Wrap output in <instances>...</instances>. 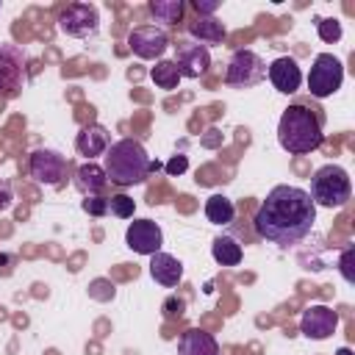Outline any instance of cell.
<instances>
[{
  "instance_id": "obj_1",
  "label": "cell",
  "mask_w": 355,
  "mask_h": 355,
  "mask_svg": "<svg viewBox=\"0 0 355 355\" xmlns=\"http://www.w3.org/2000/svg\"><path fill=\"white\" fill-rule=\"evenodd\" d=\"M316 222V205L300 186H275L255 211V233L280 250L300 244Z\"/></svg>"
},
{
  "instance_id": "obj_2",
  "label": "cell",
  "mask_w": 355,
  "mask_h": 355,
  "mask_svg": "<svg viewBox=\"0 0 355 355\" xmlns=\"http://www.w3.org/2000/svg\"><path fill=\"white\" fill-rule=\"evenodd\" d=\"M324 133H322V114L316 108H308L302 103L288 105L280 114L277 122V141L288 155H308L319 150Z\"/></svg>"
},
{
  "instance_id": "obj_3",
  "label": "cell",
  "mask_w": 355,
  "mask_h": 355,
  "mask_svg": "<svg viewBox=\"0 0 355 355\" xmlns=\"http://www.w3.org/2000/svg\"><path fill=\"white\" fill-rule=\"evenodd\" d=\"M105 178L116 186H136L150 172V155L136 139H119L105 150Z\"/></svg>"
},
{
  "instance_id": "obj_4",
  "label": "cell",
  "mask_w": 355,
  "mask_h": 355,
  "mask_svg": "<svg viewBox=\"0 0 355 355\" xmlns=\"http://www.w3.org/2000/svg\"><path fill=\"white\" fill-rule=\"evenodd\" d=\"M311 200L313 205H322V208H341L349 202L352 197V183H349V175L344 166L338 164H324L313 172L311 178Z\"/></svg>"
},
{
  "instance_id": "obj_5",
  "label": "cell",
  "mask_w": 355,
  "mask_h": 355,
  "mask_svg": "<svg viewBox=\"0 0 355 355\" xmlns=\"http://www.w3.org/2000/svg\"><path fill=\"white\" fill-rule=\"evenodd\" d=\"M344 83V64L333 55V53H319L311 64V72H308V92L311 97H330L341 89Z\"/></svg>"
},
{
  "instance_id": "obj_6",
  "label": "cell",
  "mask_w": 355,
  "mask_h": 355,
  "mask_svg": "<svg viewBox=\"0 0 355 355\" xmlns=\"http://www.w3.org/2000/svg\"><path fill=\"white\" fill-rule=\"evenodd\" d=\"M266 78V64L258 53L252 50H239L233 53L227 69H225V83L230 89H252Z\"/></svg>"
},
{
  "instance_id": "obj_7",
  "label": "cell",
  "mask_w": 355,
  "mask_h": 355,
  "mask_svg": "<svg viewBox=\"0 0 355 355\" xmlns=\"http://www.w3.org/2000/svg\"><path fill=\"white\" fill-rule=\"evenodd\" d=\"M58 28H61V33H67L72 39H86V36L97 33L100 14L92 3H69L58 17Z\"/></svg>"
},
{
  "instance_id": "obj_8",
  "label": "cell",
  "mask_w": 355,
  "mask_h": 355,
  "mask_svg": "<svg viewBox=\"0 0 355 355\" xmlns=\"http://www.w3.org/2000/svg\"><path fill=\"white\" fill-rule=\"evenodd\" d=\"M128 47L133 55H139L144 61H161V55L169 47V36H166V31H161L155 25H139L130 31Z\"/></svg>"
},
{
  "instance_id": "obj_9",
  "label": "cell",
  "mask_w": 355,
  "mask_h": 355,
  "mask_svg": "<svg viewBox=\"0 0 355 355\" xmlns=\"http://www.w3.org/2000/svg\"><path fill=\"white\" fill-rule=\"evenodd\" d=\"M125 244L139 255H155L164 244V233L153 219H133L125 230Z\"/></svg>"
},
{
  "instance_id": "obj_10",
  "label": "cell",
  "mask_w": 355,
  "mask_h": 355,
  "mask_svg": "<svg viewBox=\"0 0 355 355\" xmlns=\"http://www.w3.org/2000/svg\"><path fill=\"white\" fill-rule=\"evenodd\" d=\"M338 327V313L327 305H311L302 311V319H300V330L305 338H313V341H324L336 333Z\"/></svg>"
},
{
  "instance_id": "obj_11",
  "label": "cell",
  "mask_w": 355,
  "mask_h": 355,
  "mask_svg": "<svg viewBox=\"0 0 355 355\" xmlns=\"http://www.w3.org/2000/svg\"><path fill=\"white\" fill-rule=\"evenodd\" d=\"M172 64L178 67L180 78H200L211 67V53H208V47H202L197 42H178Z\"/></svg>"
},
{
  "instance_id": "obj_12",
  "label": "cell",
  "mask_w": 355,
  "mask_h": 355,
  "mask_svg": "<svg viewBox=\"0 0 355 355\" xmlns=\"http://www.w3.org/2000/svg\"><path fill=\"white\" fill-rule=\"evenodd\" d=\"M28 169H31V178H33L36 183L58 186V183H61V178H64L67 161H64V155H61V153H55V150H36V153L31 155Z\"/></svg>"
},
{
  "instance_id": "obj_13",
  "label": "cell",
  "mask_w": 355,
  "mask_h": 355,
  "mask_svg": "<svg viewBox=\"0 0 355 355\" xmlns=\"http://www.w3.org/2000/svg\"><path fill=\"white\" fill-rule=\"evenodd\" d=\"M266 75L272 80V86L280 92V94H294L302 83V69L300 64L291 58V55H280L275 58L269 67H266Z\"/></svg>"
},
{
  "instance_id": "obj_14",
  "label": "cell",
  "mask_w": 355,
  "mask_h": 355,
  "mask_svg": "<svg viewBox=\"0 0 355 355\" xmlns=\"http://www.w3.org/2000/svg\"><path fill=\"white\" fill-rule=\"evenodd\" d=\"M150 277L164 288H175L183 280V263L175 255L158 250L155 255H150Z\"/></svg>"
},
{
  "instance_id": "obj_15",
  "label": "cell",
  "mask_w": 355,
  "mask_h": 355,
  "mask_svg": "<svg viewBox=\"0 0 355 355\" xmlns=\"http://www.w3.org/2000/svg\"><path fill=\"white\" fill-rule=\"evenodd\" d=\"M75 147L80 155H86L89 161L97 158V155H105V150L111 147V139H108V130L103 125H86L78 139H75Z\"/></svg>"
},
{
  "instance_id": "obj_16",
  "label": "cell",
  "mask_w": 355,
  "mask_h": 355,
  "mask_svg": "<svg viewBox=\"0 0 355 355\" xmlns=\"http://www.w3.org/2000/svg\"><path fill=\"white\" fill-rule=\"evenodd\" d=\"M178 355H219V341L205 330H186L178 338Z\"/></svg>"
},
{
  "instance_id": "obj_17",
  "label": "cell",
  "mask_w": 355,
  "mask_h": 355,
  "mask_svg": "<svg viewBox=\"0 0 355 355\" xmlns=\"http://www.w3.org/2000/svg\"><path fill=\"white\" fill-rule=\"evenodd\" d=\"M105 172H103V166H97V164H92V161H86L83 166H78V172H75V189L80 191V194H86V197H94L103 186H105Z\"/></svg>"
},
{
  "instance_id": "obj_18",
  "label": "cell",
  "mask_w": 355,
  "mask_h": 355,
  "mask_svg": "<svg viewBox=\"0 0 355 355\" xmlns=\"http://www.w3.org/2000/svg\"><path fill=\"white\" fill-rule=\"evenodd\" d=\"M189 33L197 39V44H219L225 39V25L216 22L214 17H197L189 22Z\"/></svg>"
},
{
  "instance_id": "obj_19",
  "label": "cell",
  "mask_w": 355,
  "mask_h": 355,
  "mask_svg": "<svg viewBox=\"0 0 355 355\" xmlns=\"http://www.w3.org/2000/svg\"><path fill=\"white\" fill-rule=\"evenodd\" d=\"M211 255L219 266H239L244 258V250L233 236H216L211 244Z\"/></svg>"
},
{
  "instance_id": "obj_20",
  "label": "cell",
  "mask_w": 355,
  "mask_h": 355,
  "mask_svg": "<svg viewBox=\"0 0 355 355\" xmlns=\"http://www.w3.org/2000/svg\"><path fill=\"white\" fill-rule=\"evenodd\" d=\"M233 216H236V205H233V200L230 197H225V194H211L208 200H205V219L211 222V225H230L233 222Z\"/></svg>"
},
{
  "instance_id": "obj_21",
  "label": "cell",
  "mask_w": 355,
  "mask_h": 355,
  "mask_svg": "<svg viewBox=\"0 0 355 355\" xmlns=\"http://www.w3.org/2000/svg\"><path fill=\"white\" fill-rule=\"evenodd\" d=\"M22 67H19V53L11 47L0 50V89H14L19 83Z\"/></svg>"
},
{
  "instance_id": "obj_22",
  "label": "cell",
  "mask_w": 355,
  "mask_h": 355,
  "mask_svg": "<svg viewBox=\"0 0 355 355\" xmlns=\"http://www.w3.org/2000/svg\"><path fill=\"white\" fill-rule=\"evenodd\" d=\"M150 78H153V83H155L158 89H166V92L178 89V83H180V72H178V67H175L172 61H166V58L155 61V67L150 69Z\"/></svg>"
},
{
  "instance_id": "obj_23",
  "label": "cell",
  "mask_w": 355,
  "mask_h": 355,
  "mask_svg": "<svg viewBox=\"0 0 355 355\" xmlns=\"http://www.w3.org/2000/svg\"><path fill=\"white\" fill-rule=\"evenodd\" d=\"M150 11L158 22H166V25H178V19L183 17V3L180 0H153L150 3Z\"/></svg>"
},
{
  "instance_id": "obj_24",
  "label": "cell",
  "mask_w": 355,
  "mask_h": 355,
  "mask_svg": "<svg viewBox=\"0 0 355 355\" xmlns=\"http://www.w3.org/2000/svg\"><path fill=\"white\" fill-rule=\"evenodd\" d=\"M133 208H136V202H133L128 194H116V197L108 200V211H111L114 216H119V219L133 216Z\"/></svg>"
},
{
  "instance_id": "obj_25",
  "label": "cell",
  "mask_w": 355,
  "mask_h": 355,
  "mask_svg": "<svg viewBox=\"0 0 355 355\" xmlns=\"http://www.w3.org/2000/svg\"><path fill=\"white\" fill-rule=\"evenodd\" d=\"M316 28H319L322 42H338V39H341V25H338V19H316Z\"/></svg>"
},
{
  "instance_id": "obj_26",
  "label": "cell",
  "mask_w": 355,
  "mask_h": 355,
  "mask_svg": "<svg viewBox=\"0 0 355 355\" xmlns=\"http://www.w3.org/2000/svg\"><path fill=\"white\" fill-rule=\"evenodd\" d=\"M352 258H355V247L347 244L344 252H341V261H338V269H341V277L347 283H355V272H352Z\"/></svg>"
},
{
  "instance_id": "obj_27",
  "label": "cell",
  "mask_w": 355,
  "mask_h": 355,
  "mask_svg": "<svg viewBox=\"0 0 355 355\" xmlns=\"http://www.w3.org/2000/svg\"><path fill=\"white\" fill-rule=\"evenodd\" d=\"M83 211H89V214H94V216H100V214H105V211H108V200L86 197V200H83Z\"/></svg>"
},
{
  "instance_id": "obj_28",
  "label": "cell",
  "mask_w": 355,
  "mask_h": 355,
  "mask_svg": "<svg viewBox=\"0 0 355 355\" xmlns=\"http://www.w3.org/2000/svg\"><path fill=\"white\" fill-rule=\"evenodd\" d=\"M191 6H194L197 14H214L219 8V0H194Z\"/></svg>"
},
{
  "instance_id": "obj_29",
  "label": "cell",
  "mask_w": 355,
  "mask_h": 355,
  "mask_svg": "<svg viewBox=\"0 0 355 355\" xmlns=\"http://www.w3.org/2000/svg\"><path fill=\"white\" fill-rule=\"evenodd\" d=\"M186 169V155H178V158H172L169 164H166V172L169 175H180Z\"/></svg>"
},
{
  "instance_id": "obj_30",
  "label": "cell",
  "mask_w": 355,
  "mask_h": 355,
  "mask_svg": "<svg viewBox=\"0 0 355 355\" xmlns=\"http://www.w3.org/2000/svg\"><path fill=\"white\" fill-rule=\"evenodd\" d=\"M11 205V186L6 180H0V211Z\"/></svg>"
},
{
  "instance_id": "obj_31",
  "label": "cell",
  "mask_w": 355,
  "mask_h": 355,
  "mask_svg": "<svg viewBox=\"0 0 355 355\" xmlns=\"http://www.w3.org/2000/svg\"><path fill=\"white\" fill-rule=\"evenodd\" d=\"M336 355H352V349H349V347H341V349H338Z\"/></svg>"
}]
</instances>
